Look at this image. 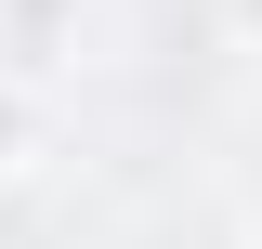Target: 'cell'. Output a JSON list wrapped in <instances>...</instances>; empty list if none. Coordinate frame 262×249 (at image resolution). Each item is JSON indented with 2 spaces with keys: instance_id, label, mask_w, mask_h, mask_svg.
Returning a JSON list of instances; mask_svg holds the SVG:
<instances>
[{
  "instance_id": "1",
  "label": "cell",
  "mask_w": 262,
  "mask_h": 249,
  "mask_svg": "<svg viewBox=\"0 0 262 249\" xmlns=\"http://www.w3.org/2000/svg\"><path fill=\"white\" fill-rule=\"evenodd\" d=\"M53 27H66V0H13V39H27V53H39Z\"/></svg>"
},
{
  "instance_id": "2",
  "label": "cell",
  "mask_w": 262,
  "mask_h": 249,
  "mask_svg": "<svg viewBox=\"0 0 262 249\" xmlns=\"http://www.w3.org/2000/svg\"><path fill=\"white\" fill-rule=\"evenodd\" d=\"M27 157V105H13V79H0V171Z\"/></svg>"
},
{
  "instance_id": "3",
  "label": "cell",
  "mask_w": 262,
  "mask_h": 249,
  "mask_svg": "<svg viewBox=\"0 0 262 249\" xmlns=\"http://www.w3.org/2000/svg\"><path fill=\"white\" fill-rule=\"evenodd\" d=\"M236 27H249V39H262V0H236Z\"/></svg>"
}]
</instances>
